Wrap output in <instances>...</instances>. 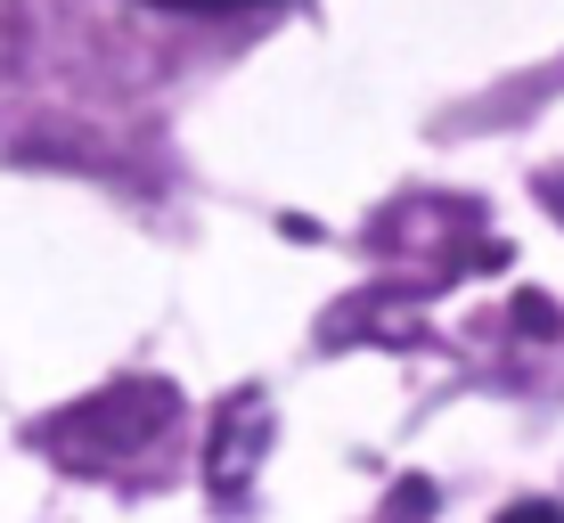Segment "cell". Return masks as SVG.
<instances>
[{"mask_svg": "<svg viewBox=\"0 0 564 523\" xmlns=\"http://www.w3.org/2000/svg\"><path fill=\"white\" fill-rule=\"evenodd\" d=\"M508 523H564V515H556V508H516Z\"/></svg>", "mask_w": 564, "mask_h": 523, "instance_id": "2", "label": "cell"}, {"mask_svg": "<svg viewBox=\"0 0 564 523\" xmlns=\"http://www.w3.org/2000/svg\"><path fill=\"white\" fill-rule=\"evenodd\" d=\"M148 9H181V17H229V9H262V0H148Z\"/></svg>", "mask_w": 564, "mask_h": 523, "instance_id": "1", "label": "cell"}]
</instances>
